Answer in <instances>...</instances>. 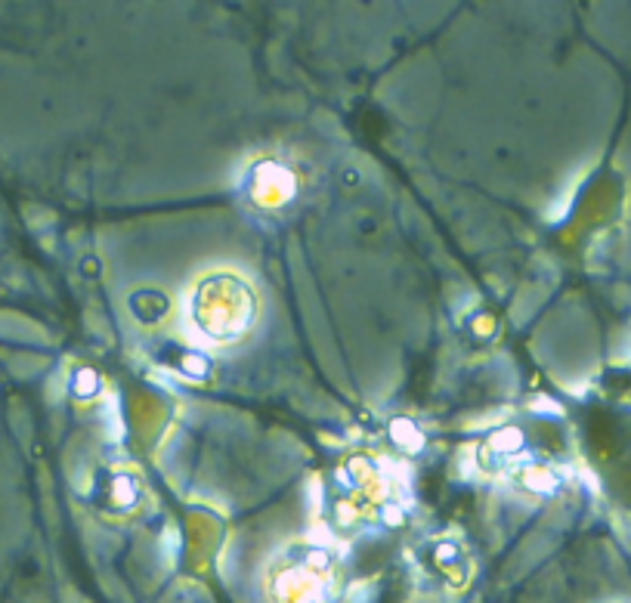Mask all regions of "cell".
Wrapping results in <instances>:
<instances>
[{
    "instance_id": "8",
    "label": "cell",
    "mask_w": 631,
    "mask_h": 603,
    "mask_svg": "<svg viewBox=\"0 0 631 603\" xmlns=\"http://www.w3.org/2000/svg\"><path fill=\"white\" fill-rule=\"evenodd\" d=\"M99 390V375L93 372V368H81V372L75 375V393L78 396H93Z\"/></svg>"
},
{
    "instance_id": "1",
    "label": "cell",
    "mask_w": 631,
    "mask_h": 603,
    "mask_svg": "<svg viewBox=\"0 0 631 603\" xmlns=\"http://www.w3.org/2000/svg\"><path fill=\"white\" fill-rule=\"evenodd\" d=\"M192 319L205 338L217 344H232L251 331L257 319V297L239 276H208L195 288Z\"/></svg>"
},
{
    "instance_id": "2",
    "label": "cell",
    "mask_w": 631,
    "mask_h": 603,
    "mask_svg": "<svg viewBox=\"0 0 631 603\" xmlns=\"http://www.w3.org/2000/svg\"><path fill=\"white\" fill-rule=\"evenodd\" d=\"M254 189H257V195H260L263 205H276V201H285V198L294 192V180H291V174L285 171L282 164L267 161V164H263L260 171H257Z\"/></svg>"
},
{
    "instance_id": "3",
    "label": "cell",
    "mask_w": 631,
    "mask_h": 603,
    "mask_svg": "<svg viewBox=\"0 0 631 603\" xmlns=\"http://www.w3.org/2000/svg\"><path fill=\"white\" fill-rule=\"evenodd\" d=\"M130 310H134V316L140 322L155 325L158 319H164V313L171 310V300L155 288H143L137 294H130Z\"/></svg>"
},
{
    "instance_id": "4",
    "label": "cell",
    "mask_w": 631,
    "mask_h": 603,
    "mask_svg": "<svg viewBox=\"0 0 631 603\" xmlns=\"http://www.w3.org/2000/svg\"><path fill=\"white\" fill-rule=\"evenodd\" d=\"M390 430H393V440L400 443L406 452H418V449L424 446L421 430H418L409 418H396V421L390 424Z\"/></svg>"
},
{
    "instance_id": "6",
    "label": "cell",
    "mask_w": 631,
    "mask_h": 603,
    "mask_svg": "<svg viewBox=\"0 0 631 603\" xmlns=\"http://www.w3.org/2000/svg\"><path fill=\"white\" fill-rule=\"evenodd\" d=\"M523 486L536 489V492H554L557 480H554L548 471H539V467H529V471L523 474Z\"/></svg>"
},
{
    "instance_id": "7",
    "label": "cell",
    "mask_w": 631,
    "mask_h": 603,
    "mask_svg": "<svg viewBox=\"0 0 631 603\" xmlns=\"http://www.w3.org/2000/svg\"><path fill=\"white\" fill-rule=\"evenodd\" d=\"M180 362H183V372L192 375V378H205V375L211 372L208 359H205V356H198V353H183Z\"/></svg>"
},
{
    "instance_id": "5",
    "label": "cell",
    "mask_w": 631,
    "mask_h": 603,
    "mask_svg": "<svg viewBox=\"0 0 631 603\" xmlns=\"http://www.w3.org/2000/svg\"><path fill=\"white\" fill-rule=\"evenodd\" d=\"M137 498H140V489H137V480L134 477H118L115 480V501H118L121 508H130Z\"/></svg>"
}]
</instances>
